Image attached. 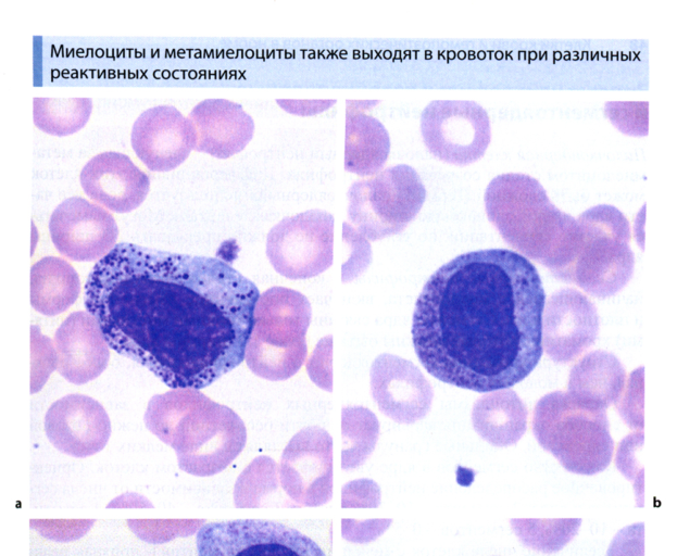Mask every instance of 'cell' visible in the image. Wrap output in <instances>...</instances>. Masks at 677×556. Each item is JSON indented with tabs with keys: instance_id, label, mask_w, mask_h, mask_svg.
I'll return each instance as SVG.
<instances>
[{
	"instance_id": "6da1fadb",
	"label": "cell",
	"mask_w": 677,
	"mask_h": 556,
	"mask_svg": "<svg viewBox=\"0 0 677 556\" xmlns=\"http://www.w3.org/2000/svg\"><path fill=\"white\" fill-rule=\"evenodd\" d=\"M259 298L220 258L127 242L85 283V306L108 345L172 389L205 388L243 361Z\"/></svg>"
},
{
	"instance_id": "4316f807",
	"label": "cell",
	"mask_w": 677,
	"mask_h": 556,
	"mask_svg": "<svg viewBox=\"0 0 677 556\" xmlns=\"http://www.w3.org/2000/svg\"><path fill=\"white\" fill-rule=\"evenodd\" d=\"M378 420L367 408L349 406L342 408L343 464L356 453V466L372 452L378 437Z\"/></svg>"
},
{
	"instance_id": "44dd1931",
	"label": "cell",
	"mask_w": 677,
	"mask_h": 556,
	"mask_svg": "<svg viewBox=\"0 0 677 556\" xmlns=\"http://www.w3.org/2000/svg\"><path fill=\"white\" fill-rule=\"evenodd\" d=\"M347 100L344 169L359 176L378 174L390 152V136L384 124L363 110L367 101Z\"/></svg>"
},
{
	"instance_id": "4fadbf2b",
	"label": "cell",
	"mask_w": 677,
	"mask_h": 556,
	"mask_svg": "<svg viewBox=\"0 0 677 556\" xmlns=\"http://www.w3.org/2000/svg\"><path fill=\"white\" fill-rule=\"evenodd\" d=\"M49 231L57 250L77 262L101 260L116 245L118 236L113 215L82 197L67 198L54 208Z\"/></svg>"
},
{
	"instance_id": "8992f818",
	"label": "cell",
	"mask_w": 677,
	"mask_h": 556,
	"mask_svg": "<svg viewBox=\"0 0 677 556\" xmlns=\"http://www.w3.org/2000/svg\"><path fill=\"white\" fill-rule=\"evenodd\" d=\"M311 315V304L299 291L272 287L263 292L246 349L250 370L269 381L292 377L306 357L305 334Z\"/></svg>"
},
{
	"instance_id": "277c9868",
	"label": "cell",
	"mask_w": 677,
	"mask_h": 556,
	"mask_svg": "<svg viewBox=\"0 0 677 556\" xmlns=\"http://www.w3.org/2000/svg\"><path fill=\"white\" fill-rule=\"evenodd\" d=\"M145 424L174 448L179 468L197 477L224 470L247 441L246 426L237 413L195 389H173L152 396Z\"/></svg>"
},
{
	"instance_id": "52a82bcc",
	"label": "cell",
	"mask_w": 677,
	"mask_h": 556,
	"mask_svg": "<svg viewBox=\"0 0 677 556\" xmlns=\"http://www.w3.org/2000/svg\"><path fill=\"white\" fill-rule=\"evenodd\" d=\"M577 222L581 230L579 249L561 280L597 298L612 296L628 283L634 271L629 223L609 204L588 208Z\"/></svg>"
},
{
	"instance_id": "484cf974",
	"label": "cell",
	"mask_w": 677,
	"mask_h": 556,
	"mask_svg": "<svg viewBox=\"0 0 677 556\" xmlns=\"http://www.w3.org/2000/svg\"><path fill=\"white\" fill-rule=\"evenodd\" d=\"M513 532L527 547L544 554L561 551L577 533L580 518L511 519Z\"/></svg>"
},
{
	"instance_id": "7a4b0ae2",
	"label": "cell",
	"mask_w": 677,
	"mask_h": 556,
	"mask_svg": "<svg viewBox=\"0 0 677 556\" xmlns=\"http://www.w3.org/2000/svg\"><path fill=\"white\" fill-rule=\"evenodd\" d=\"M544 303L539 273L519 253L457 255L428 278L416 300V356L448 384L476 392L513 387L541 358Z\"/></svg>"
},
{
	"instance_id": "83f0119b",
	"label": "cell",
	"mask_w": 677,
	"mask_h": 556,
	"mask_svg": "<svg viewBox=\"0 0 677 556\" xmlns=\"http://www.w3.org/2000/svg\"><path fill=\"white\" fill-rule=\"evenodd\" d=\"M606 556H644L643 522L622 529L611 542Z\"/></svg>"
},
{
	"instance_id": "ffe728a7",
	"label": "cell",
	"mask_w": 677,
	"mask_h": 556,
	"mask_svg": "<svg viewBox=\"0 0 677 556\" xmlns=\"http://www.w3.org/2000/svg\"><path fill=\"white\" fill-rule=\"evenodd\" d=\"M188 117L195 125V150L217 159H227L251 141L254 121L242 105L227 99H204L193 106Z\"/></svg>"
},
{
	"instance_id": "9a60e30c",
	"label": "cell",
	"mask_w": 677,
	"mask_h": 556,
	"mask_svg": "<svg viewBox=\"0 0 677 556\" xmlns=\"http://www.w3.org/2000/svg\"><path fill=\"white\" fill-rule=\"evenodd\" d=\"M371 393L378 409L399 424H414L430 410L432 387L411 361L378 355L369 371Z\"/></svg>"
},
{
	"instance_id": "7402d4cb",
	"label": "cell",
	"mask_w": 677,
	"mask_h": 556,
	"mask_svg": "<svg viewBox=\"0 0 677 556\" xmlns=\"http://www.w3.org/2000/svg\"><path fill=\"white\" fill-rule=\"evenodd\" d=\"M625 381L626 371L614 354L593 351L572 367L566 392L584 404L605 410L617 404Z\"/></svg>"
},
{
	"instance_id": "d6986e66",
	"label": "cell",
	"mask_w": 677,
	"mask_h": 556,
	"mask_svg": "<svg viewBox=\"0 0 677 556\" xmlns=\"http://www.w3.org/2000/svg\"><path fill=\"white\" fill-rule=\"evenodd\" d=\"M57 369L74 384L87 383L106 368L109 345L97 320L87 312L70 314L54 334Z\"/></svg>"
},
{
	"instance_id": "2e32d148",
	"label": "cell",
	"mask_w": 677,
	"mask_h": 556,
	"mask_svg": "<svg viewBox=\"0 0 677 556\" xmlns=\"http://www.w3.org/2000/svg\"><path fill=\"white\" fill-rule=\"evenodd\" d=\"M136 155L153 172H168L179 166L195 150L193 123L175 106L161 104L143 111L130 134Z\"/></svg>"
},
{
	"instance_id": "8fae6325",
	"label": "cell",
	"mask_w": 677,
	"mask_h": 556,
	"mask_svg": "<svg viewBox=\"0 0 677 556\" xmlns=\"http://www.w3.org/2000/svg\"><path fill=\"white\" fill-rule=\"evenodd\" d=\"M428 151L440 161L468 165L484 156L491 141L487 111L471 100H434L421 114Z\"/></svg>"
},
{
	"instance_id": "9c48e42d",
	"label": "cell",
	"mask_w": 677,
	"mask_h": 556,
	"mask_svg": "<svg viewBox=\"0 0 677 556\" xmlns=\"http://www.w3.org/2000/svg\"><path fill=\"white\" fill-rule=\"evenodd\" d=\"M333 214L311 208L284 217L266 237V255L273 268L289 279L315 277L333 264Z\"/></svg>"
},
{
	"instance_id": "5bb4252c",
	"label": "cell",
	"mask_w": 677,
	"mask_h": 556,
	"mask_svg": "<svg viewBox=\"0 0 677 556\" xmlns=\"http://www.w3.org/2000/svg\"><path fill=\"white\" fill-rule=\"evenodd\" d=\"M599 315L594 303L576 289H561L544 303L542 349L557 364L576 359L597 340Z\"/></svg>"
},
{
	"instance_id": "30bf717a",
	"label": "cell",
	"mask_w": 677,
	"mask_h": 556,
	"mask_svg": "<svg viewBox=\"0 0 677 556\" xmlns=\"http://www.w3.org/2000/svg\"><path fill=\"white\" fill-rule=\"evenodd\" d=\"M198 556H326L298 529L264 519L209 522L197 533Z\"/></svg>"
},
{
	"instance_id": "5b68a950",
	"label": "cell",
	"mask_w": 677,
	"mask_h": 556,
	"mask_svg": "<svg viewBox=\"0 0 677 556\" xmlns=\"http://www.w3.org/2000/svg\"><path fill=\"white\" fill-rule=\"evenodd\" d=\"M532 432L540 446L569 472L595 475L612 460L614 441L605 410L567 392L554 391L537 402Z\"/></svg>"
},
{
	"instance_id": "603a6c76",
	"label": "cell",
	"mask_w": 677,
	"mask_h": 556,
	"mask_svg": "<svg viewBox=\"0 0 677 556\" xmlns=\"http://www.w3.org/2000/svg\"><path fill=\"white\" fill-rule=\"evenodd\" d=\"M528 410L511 389L481 395L474 404L472 422L475 431L494 446L516 444L527 429Z\"/></svg>"
},
{
	"instance_id": "ba28073f",
	"label": "cell",
	"mask_w": 677,
	"mask_h": 556,
	"mask_svg": "<svg viewBox=\"0 0 677 556\" xmlns=\"http://www.w3.org/2000/svg\"><path fill=\"white\" fill-rule=\"evenodd\" d=\"M348 217L365 240L397 235L412 222L426 200L418 173L408 164L354 181L348 190Z\"/></svg>"
},
{
	"instance_id": "cb8c5ba5",
	"label": "cell",
	"mask_w": 677,
	"mask_h": 556,
	"mask_svg": "<svg viewBox=\"0 0 677 556\" xmlns=\"http://www.w3.org/2000/svg\"><path fill=\"white\" fill-rule=\"evenodd\" d=\"M78 274L65 260L46 256L30 268V303L42 315L65 312L78 298Z\"/></svg>"
},
{
	"instance_id": "3957f363",
	"label": "cell",
	"mask_w": 677,
	"mask_h": 556,
	"mask_svg": "<svg viewBox=\"0 0 677 556\" xmlns=\"http://www.w3.org/2000/svg\"><path fill=\"white\" fill-rule=\"evenodd\" d=\"M484 202L488 219L509 245L562 279L578 252L581 230L536 178L500 174L487 186Z\"/></svg>"
},
{
	"instance_id": "ac0fdd59",
	"label": "cell",
	"mask_w": 677,
	"mask_h": 556,
	"mask_svg": "<svg viewBox=\"0 0 677 556\" xmlns=\"http://www.w3.org/2000/svg\"><path fill=\"white\" fill-rule=\"evenodd\" d=\"M79 180L91 200L116 213L137 208L150 190L149 176L128 155L116 151L92 156L84 165Z\"/></svg>"
},
{
	"instance_id": "d4e9b609",
	"label": "cell",
	"mask_w": 677,
	"mask_h": 556,
	"mask_svg": "<svg viewBox=\"0 0 677 556\" xmlns=\"http://www.w3.org/2000/svg\"><path fill=\"white\" fill-rule=\"evenodd\" d=\"M92 111L90 98H34V124L53 136H67L82 129Z\"/></svg>"
},
{
	"instance_id": "e0dca14e",
	"label": "cell",
	"mask_w": 677,
	"mask_h": 556,
	"mask_svg": "<svg viewBox=\"0 0 677 556\" xmlns=\"http://www.w3.org/2000/svg\"><path fill=\"white\" fill-rule=\"evenodd\" d=\"M45 430L49 441L60 452L87 457L106 445L111 422L98 401L83 394H70L49 407Z\"/></svg>"
},
{
	"instance_id": "7c38bea8",
	"label": "cell",
	"mask_w": 677,
	"mask_h": 556,
	"mask_svg": "<svg viewBox=\"0 0 677 556\" xmlns=\"http://www.w3.org/2000/svg\"><path fill=\"white\" fill-rule=\"evenodd\" d=\"M280 481L286 493L304 506H318L331 497L333 440L317 426L296 433L285 447Z\"/></svg>"
}]
</instances>
